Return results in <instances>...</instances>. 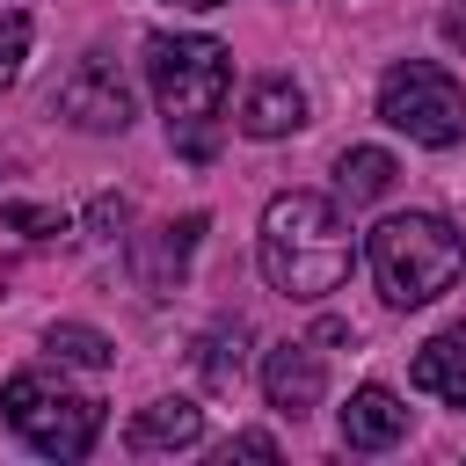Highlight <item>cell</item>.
<instances>
[{"label": "cell", "mask_w": 466, "mask_h": 466, "mask_svg": "<svg viewBox=\"0 0 466 466\" xmlns=\"http://www.w3.org/2000/svg\"><path fill=\"white\" fill-rule=\"evenodd\" d=\"M255 262H262L269 291H284V299H299V306L328 299V291L350 277V262H357V240H350L342 204L320 197V189H277L269 211H262Z\"/></svg>", "instance_id": "1"}, {"label": "cell", "mask_w": 466, "mask_h": 466, "mask_svg": "<svg viewBox=\"0 0 466 466\" xmlns=\"http://www.w3.org/2000/svg\"><path fill=\"white\" fill-rule=\"evenodd\" d=\"M146 80L160 95L167 116V146L204 167L218 153V116H226V87H233V58L218 36H146Z\"/></svg>", "instance_id": "2"}, {"label": "cell", "mask_w": 466, "mask_h": 466, "mask_svg": "<svg viewBox=\"0 0 466 466\" xmlns=\"http://www.w3.org/2000/svg\"><path fill=\"white\" fill-rule=\"evenodd\" d=\"M364 255H371L379 299H386L393 313H415V306L444 299V291L459 284V269H466L459 226L437 218V211H393V218H379L371 240H364Z\"/></svg>", "instance_id": "3"}, {"label": "cell", "mask_w": 466, "mask_h": 466, "mask_svg": "<svg viewBox=\"0 0 466 466\" xmlns=\"http://www.w3.org/2000/svg\"><path fill=\"white\" fill-rule=\"evenodd\" d=\"M0 415H7V430H15L29 451L66 459V466L87 459L95 437H102V400L73 393V386L51 379V371H15V379L0 386Z\"/></svg>", "instance_id": "4"}, {"label": "cell", "mask_w": 466, "mask_h": 466, "mask_svg": "<svg viewBox=\"0 0 466 466\" xmlns=\"http://www.w3.org/2000/svg\"><path fill=\"white\" fill-rule=\"evenodd\" d=\"M379 116L393 131H408L415 146H459L466 138V87L430 58H400L379 80Z\"/></svg>", "instance_id": "5"}, {"label": "cell", "mask_w": 466, "mask_h": 466, "mask_svg": "<svg viewBox=\"0 0 466 466\" xmlns=\"http://www.w3.org/2000/svg\"><path fill=\"white\" fill-rule=\"evenodd\" d=\"M51 109L73 124V131H95V138H109V131H124L131 124V87H124V73H116V58H102V51H87L66 80H58V95H51Z\"/></svg>", "instance_id": "6"}, {"label": "cell", "mask_w": 466, "mask_h": 466, "mask_svg": "<svg viewBox=\"0 0 466 466\" xmlns=\"http://www.w3.org/2000/svg\"><path fill=\"white\" fill-rule=\"evenodd\" d=\"M204 226H211L204 211H182V218H167V226L131 233V277H138V291H153V299L182 291V277H189V255H197Z\"/></svg>", "instance_id": "7"}, {"label": "cell", "mask_w": 466, "mask_h": 466, "mask_svg": "<svg viewBox=\"0 0 466 466\" xmlns=\"http://www.w3.org/2000/svg\"><path fill=\"white\" fill-rule=\"evenodd\" d=\"M262 393H269V408L277 415H313L320 408V393H328V371H320V350L313 342H277V350H262Z\"/></svg>", "instance_id": "8"}, {"label": "cell", "mask_w": 466, "mask_h": 466, "mask_svg": "<svg viewBox=\"0 0 466 466\" xmlns=\"http://www.w3.org/2000/svg\"><path fill=\"white\" fill-rule=\"evenodd\" d=\"M306 124V87L291 73H262L248 95H240V131L248 138H291Z\"/></svg>", "instance_id": "9"}, {"label": "cell", "mask_w": 466, "mask_h": 466, "mask_svg": "<svg viewBox=\"0 0 466 466\" xmlns=\"http://www.w3.org/2000/svg\"><path fill=\"white\" fill-rule=\"evenodd\" d=\"M342 444L350 451H386V444H400V430H408V408L386 393V386H357L350 400H342Z\"/></svg>", "instance_id": "10"}, {"label": "cell", "mask_w": 466, "mask_h": 466, "mask_svg": "<svg viewBox=\"0 0 466 466\" xmlns=\"http://www.w3.org/2000/svg\"><path fill=\"white\" fill-rule=\"evenodd\" d=\"M189 444H204V408H197V400L167 393V400H153V408L131 415V451H138V459H153V451H189Z\"/></svg>", "instance_id": "11"}, {"label": "cell", "mask_w": 466, "mask_h": 466, "mask_svg": "<svg viewBox=\"0 0 466 466\" xmlns=\"http://www.w3.org/2000/svg\"><path fill=\"white\" fill-rule=\"evenodd\" d=\"M408 379H415L422 393H437V400L466 408V335H430V342L415 350Z\"/></svg>", "instance_id": "12"}, {"label": "cell", "mask_w": 466, "mask_h": 466, "mask_svg": "<svg viewBox=\"0 0 466 466\" xmlns=\"http://www.w3.org/2000/svg\"><path fill=\"white\" fill-rule=\"evenodd\" d=\"M240 371H248V328H240V320H233V328H204V335H197V379H204L211 393H233Z\"/></svg>", "instance_id": "13"}, {"label": "cell", "mask_w": 466, "mask_h": 466, "mask_svg": "<svg viewBox=\"0 0 466 466\" xmlns=\"http://www.w3.org/2000/svg\"><path fill=\"white\" fill-rule=\"evenodd\" d=\"M386 189H393V153L350 146V153L335 160V197H342V204H379Z\"/></svg>", "instance_id": "14"}, {"label": "cell", "mask_w": 466, "mask_h": 466, "mask_svg": "<svg viewBox=\"0 0 466 466\" xmlns=\"http://www.w3.org/2000/svg\"><path fill=\"white\" fill-rule=\"evenodd\" d=\"M44 350H51L58 364H80V371H109V364H116V342H109L102 328H87V320H51V328H44Z\"/></svg>", "instance_id": "15"}, {"label": "cell", "mask_w": 466, "mask_h": 466, "mask_svg": "<svg viewBox=\"0 0 466 466\" xmlns=\"http://www.w3.org/2000/svg\"><path fill=\"white\" fill-rule=\"evenodd\" d=\"M0 218H7L15 233H29V240H58V233H73V218H66L58 204H22V197H15Z\"/></svg>", "instance_id": "16"}, {"label": "cell", "mask_w": 466, "mask_h": 466, "mask_svg": "<svg viewBox=\"0 0 466 466\" xmlns=\"http://www.w3.org/2000/svg\"><path fill=\"white\" fill-rule=\"evenodd\" d=\"M22 58H29V15H0V95L22 80Z\"/></svg>", "instance_id": "17"}, {"label": "cell", "mask_w": 466, "mask_h": 466, "mask_svg": "<svg viewBox=\"0 0 466 466\" xmlns=\"http://www.w3.org/2000/svg\"><path fill=\"white\" fill-rule=\"evenodd\" d=\"M124 226H131V204H124L116 189H102V197L87 204V233H95V240H116Z\"/></svg>", "instance_id": "18"}, {"label": "cell", "mask_w": 466, "mask_h": 466, "mask_svg": "<svg viewBox=\"0 0 466 466\" xmlns=\"http://www.w3.org/2000/svg\"><path fill=\"white\" fill-rule=\"evenodd\" d=\"M233 459H277V437L269 430H240L233 437Z\"/></svg>", "instance_id": "19"}, {"label": "cell", "mask_w": 466, "mask_h": 466, "mask_svg": "<svg viewBox=\"0 0 466 466\" xmlns=\"http://www.w3.org/2000/svg\"><path fill=\"white\" fill-rule=\"evenodd\" d=\"M444 36H451V44H466V0H451V15H444Z\"/></svg>", "instance_id": "20"}, {"label": "cell", "mask_w": 466, "mask_h": 466, "mask_svg": "<svg viewBox=\"0 0 466 466\" xmlns=\"http://www.w3.org/2000/svg\"><path fill=\"white\" fill-rule=\"evenodd\" d=\"M175 7H218V0H175Z\"/></svg>", "instance_id": "21"}]
</instances>
